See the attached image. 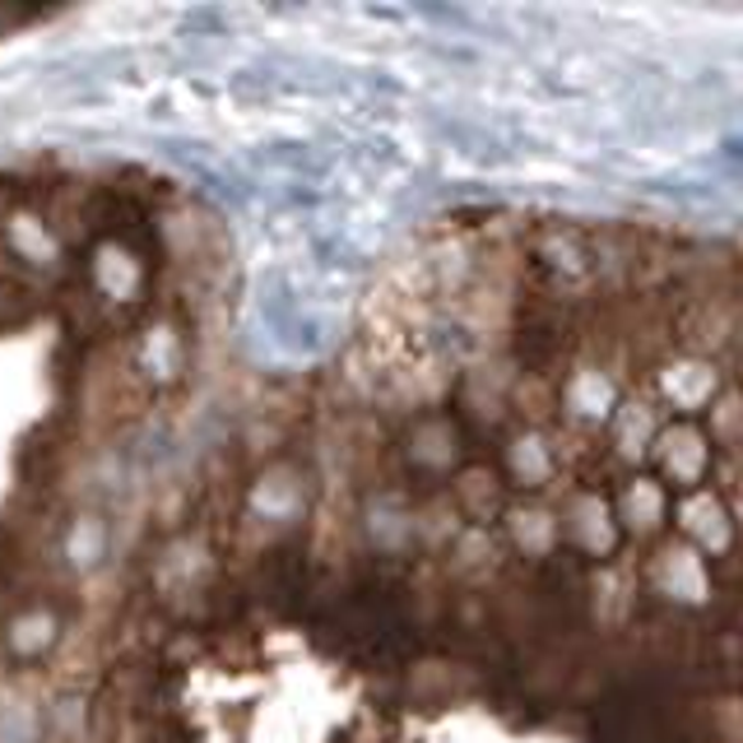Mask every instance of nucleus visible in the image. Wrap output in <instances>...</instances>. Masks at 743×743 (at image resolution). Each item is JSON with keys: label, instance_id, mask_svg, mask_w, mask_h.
Listing matches in <instances>:
<instances>
[{"label": "nucleus", "instance_id": "nucleus-1", "mask_svg": "<svg viewBox=\"0 0 743 743\" xmlns=\"http://www.w3.org/2000/svg\"><path fill=\"white\" fill-rule=\"evenodd\" d=\"M456 404L502 743H743V242L506 214Z\"/></svg>", "mask_w": 743, "mask_h": 743}]
</instances>
